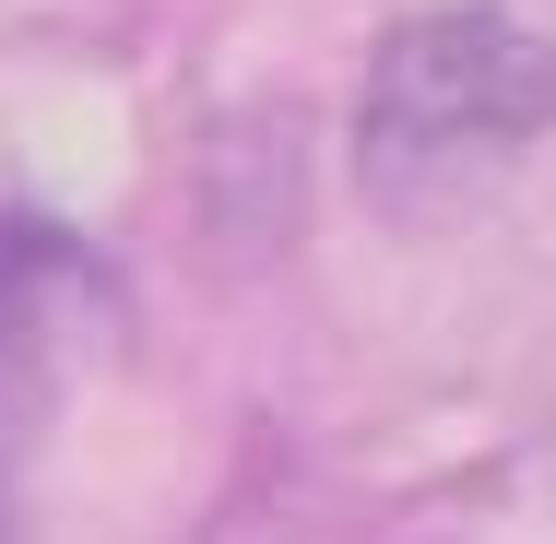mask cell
<instances>
[{
	"label": "cell",
	"mask_w": 556,
	"mask_h": 544,
	"mask_svg": "<svg viewBox=\"0 0 556 544\" xmlns=\"http://www.w3.org/2000/svg\"><path fill=\"white\" fill-rule=\"evenodd\" d=\"M545 130H556V48L485 0H439L391 24L355 84V202H379L391 225L450 214L497 166H521Z\"/></svg>",
	"instance_id": "1"
},
{
	"label": "cell",
	"mask_w": 556,
	"mask_h": 544,
	"mask_svg": "<svg viewBox=\"0 0 556 544\" xmlns=\"http://www.w3.org/2000/svg\"><path fill=\"white\" fill-rule=\"evenodd\" d=\"M118 355V273L48 214H0V521L24 509V473L72 427L84 379Z\"/></svg>",
	"instance_id": "2"
}]
</instances>
